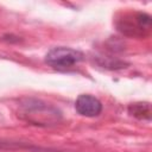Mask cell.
<instances>
[{"label":"cell","mask_w":152,"mask_h":152,"mask_svg":"<svg viewBox=\"0 0 152 152\" xmlns=\"http://www.w3.org/2000/svg\"><path fill=\"white\" fill-rule=\"evenodd\" d=\"M18 115L33 125L51 126L62 120V113L58 108L37 99H25L20 102Z\"/></svg>","instance_id":"1"},{"label":"cell","mask_w":152,"mask_h":152,"mask_svg":"<svg viewBox=\"0 0 152 152\" xmlns=\"http://www.w3.org/2000/svg\"><path fill=\"white\" fill-rule=\"evenodd\" d=\"M83 59L84 55L81 51L65 46L53 48L45 55V63L57 70H65L72 68Z\"/></svg>","instance_id":"2"},{"label":"cell","mask_w":152,"mask_h":152,"mask_svg":"<svg viewBox=\"0 0 152 152\" xmlns=\"http://www.w3.org/2000/svg\"><path fill=\"white\" fill-rule=\"evenodd\" d=\"M118 28L127 36L145 37L151 28V17L145 12H137L122 18L118 24Z\"/></svg>","instance_id":"3"},{"label":"cell","mask_w":152,"mask_h":152,"mask_svg":"<svg viewBox=\"0 0 152 152\" xmlns=\"http://www.w3.org/2000/svg\"><path fill=\"white\" fill-rule=\"evenodd\" d=\"M75 109L82 116L95 118L102 112V103L93 95L82 94L75 101Z\"/></svg>","instance_id":"4"},{"label":"cell","mask_w":152,"mask_h":152,"mask_svg":"<svg viewBox=\"0 0 152 152\" xmlns=\"http://www.w3.org/2000/svg\"><path fill=\"white\" fill-rule=\"evenodd\" d=\"M128 114L139 120H151V104L148 102H134L127 108Z\"/></svg>","instance_id":"5"}]
</instances>
